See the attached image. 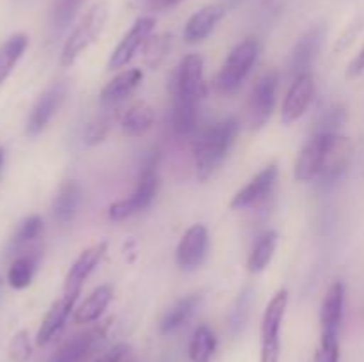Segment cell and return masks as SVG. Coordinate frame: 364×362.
<instances>
[{"label":"cell","mask_w":364,"mask_h":362,"mask_svg":"<svg viewBox=\"0 0 364 362\" xmlns=\"http://www.w3.org/2000/svg\"><path fill=\"white\" fill-rule=\"evenodd\" d=\"M238 135V121L235 117L213 123L203 130L194 141V165L199 180H208L226 160Z\"/></svg>","instance_id":"1"},{"label":"cell","mask_w":364,"mask_h":362,"mask_svg":"<svg viewBox=\"0 0 364 362\" xmlns=\"http://www.w3.org/2000/svg\"><path fill=\"white\" fill-rule=\"evenodd\" d=\"M345 307V286L336 280L329 286L320 309V346L316 350L315 362H338L340 361V334L341 319Z\"/></svg>","instance_id":"2"},{"label":"cell","mask_w":364,"mask_h":362,"mask_svg":"<svg viewBox=\"0 0 364 362\" xmlns=\"http://www.w3.org/2000/svg\"><path fill=\"white\" fill-rule=\"evenodd\" d=\"M156 190H159V155H151L142 167L134 192L127 199H121L109 206V219L121 222L144 212L155 199Z\"/></svg>","instance_id":"3"},{"label":"cell","mask_w":364,"mask_h":362,"mask_svg":"<svg viewBox=\"0 0 364 362\" xmlns=\"http://www.w3.org/2000/svg\"><path fill=\"white\" fill-rule=\"evenodd\" d=\"M259 43L255 38H247L238 43L230 52L228 59L224 60L219 75L215 78V89L219 94L230 96L238 91L242 82L249 75L251 67L258 60Z\"/></svg>","instance_id":"4"},{"label":"cell","mask_w":364,"mask_h":362,"mask_svg":"<svg viewBox=\"0 0 364 362\" xmlns=\"http://www.w3.org/2000/svg\"><path fill=\"white\" fill-rule=\"evenodd\" d=\"M107 16H109V13H107V6L103 2L95 4L82 16V20L78 21V25L71 31L66 43H64L63 52H60V66L71 67L77 62L80 53L100 38L107 23Z\"/></svg>","instance_id":"5"},{"label":"cell","mask_w":364,"mask_h":362,"mask_svg":"<svg viewBox=\"0 0 364 362\" xmlns=\"http://www.w3.org/2000/svg\"><path fill=\"white\" fill-rule=\"evenodd\" d=\"M288 307V291L279 290L267 305L262 319V348L259 362H279L281 341L279 330Z\"/></svg>","instance_id":"6"},{"label":"cell","mask_w":364,"mask_h":362,"mask_svg":"<svg viewBox=\"0 0 364 362\" xmlns=\"http://www.w3.org/2000/svg\"><path fill=\"white\" fill-rule=\"evenodd\" d=\"M171 91L173 94L187 96L198 102L208 94V85L205 80V60L199 53H188L180 60Z\"/></svg>","instance_id":"7"},{"label":"cell","mask_w":364,"mask_h":362,"mask_svg":"<svg viewBox=\"0 0 364 362\" xmlns=\"http://www.w3.org/2000/svg\"><path fill=\"white\" fill-rule=\"evenodd\" d=\"M354 155V144L348 137L341 133H329L323 149L322 169H320V183H334L347 172Z\"/></svg>","instance_id":"8"},{"label":"cell","mask_w":364,"mask_h":362,"mask_svg":"<svg viewBox=\"0 0 364 362\" xmlns=\"http://www.w3.org/2000/svg\"><path fill=\"white\" fill-rule=\"evenodd\" d=\"M277 85H279V73L276 70L267 71L256 82L251 103H249V117H251L252 128L265 126L267 121L272 116L274 106H276Z\"/></svg>","instance_id":"9"},{"label":"cell","mask_w":364,"mask_h":362,"mask_svg":"<svg viewBox=\"0 0 364 362\" xmlns=\"http://www.w3.org/2000/svg\"><path fill=\"white\" fill-rule=\"evenodd\" d=\"M64 96H66V84L64 82H55V84H52L41 92V96H39L38 102L32 106L31 114H28L27 124H25V133L28 137H38L39 133H43V130L48 126L53 114L57 112V109L63 103Z\"/></svg>","instance_id":"10"},{"label":"cell","mask_w":364,"mask_h":362,"mask_svg":"<svg viewBox=\"0 0 364 362\" xmlns=\"http://www.w3.org/2000/svg\"><path fill=\"white\" fill-rule=\"evenodd\" d=\"M153 28H155V18L142 16L139 18V20H135V23L132 25L130 31L123 35L119 45H117L116 48H114V52L110 53L109 64H107L109 70H121V67L127 66V64L134 59L137 50L141 48V46H144V43L148 41Z\"/></svg>","instance_id":"11"},{"label":"cell","mask_w":364,"mask_h":362,"mask_svg":"<svg viewBox=\"0 0 364 362\" xmlns=\"http://www.w3.org/2000/svg\"><path fill=\"white\" fill-rule=\"evenodd\" d=\"M277 174H279V169H277L276 163H269L267 167H263L244 188L237 192L231 199L230 206L233 209H245L252 208V206H258L259 202L265 201L270 194H272L274 187H276Z\"/></svg>","instance_id":"12"},{"label":"cell","mask_w":364,"mask_h":362,"mask_svg":"<svg viewBox=\"0 0 364 362\" xmlns=\"http://www.w3.org/2000/svg\"><path fill=\"white\" fill-rule=\"evenodd\" d=\"M313 96H315V80L311 73L294 78L281 106V123L291 124L301 119L308 110L309 103L313 102Z\"/></svg>","instance_id":"13"},{"label":"cell","mask_w":364,"mask_h":362,"mask_svg":"<svg viewBox=\"0 0 364 362\" xmlns=\"http://www.w3.org/2000/svg\"><path fill=\"white\" fill-rule=\"evenodd\" d=\"M323 39H326V28L323 25L309 28L306 34L301 35L294 46V52L290 57V73L291 78H297L301 75L309 73V67L313 66L315 59L322 50Z\"/></svg>","instance_id":"14"},{"label":"cell","mask_w":364,"mask_h":362,"mask_svg":"<svg viewBox=\"0 0 364 362\" xmlns=\"http://www.w3.org/2000/svg\"><path fill=\"white\" fill-rule=\"evenodd\" d=\"M208 252V229L203 224L188 227L176 248V263L183 270H196L203 265Z\"/></svg>","instance_id":"15"},{"label":"cell","mask_w":364,"mask_h":362,"mask_svg":"<svg viewBox=\"0 0 364 362\" xmlns=\"http://www.w3.org/2000/svg\"><path fill=\"white\" fill-rule=\"evenodd\" d=\"M77 298L78 295L63 293L50 305L48 312L45 314L41 327L38 330V336H36V344L38 346H46L50 341H53L59 336V332L64 329L70 314L75 311V302H77Z\"/></svg>","instance_id":"16"},{"label":"cell","mask_w":364,"mask_h":362,"mask_svg":"<svg viewBox=\"0 0 364 362\" xmlns=\"http://www.w3.org/2000/svg\"><path fill=\"white\" fill-rule=\"evenodd\" d=\"M107 252L105 241H98V243L91 245L85 251L80 252L75 263L71 265L70 272H68L66 279H64V291L63 293H73L80 295L82 286L87 280V277L95 272L96 266L102 263L103 256Z\"/></svg>","instance_id":"17"},{"label":"cell","mask_w":364,"mask_h":362,"mask_svg":"<svg viewBox=\"0 0 364 362\" xmlns=\"http://www.w3.org/2000/svg\"><path fill=\"white\" fill-rule=\"evenodd\" d=\"M327 135L329 133H313L308 144L302 148L301 155H299L297 162H295V181H299V183H309V181L318 180Z\"/></svg>","instance_id":"18"},{"label":"cell","mask_w":364,"mask_h":362,"mask_svg":"<svg viewBox=\"0 0 364 362\" xmlns=\"http://www.w3.org/2000/svg\"><path fill=\"white\" fill-rule=\"evenodd\" d=\"M226 14V7L220 4H210V6L201 7L196 11L191 18H188L187 25H185L183 38L185 41L194 45V43H201L215 31L219 21L223 20Z\"/></svg>","instance_id":"19"},{"label":"cell","mask_w":364,"mask_h":362,"mask_svg":"<svg viewBox=\"0 0 364 362\" xmlns=\"http://www.w3.org/2000/svg\"><path fill=\"white\" fill-rule=\"evenodd\" d=\"M103 334H105V329H103V327H96V329L85 330V332L78 334L73 339L68 341V343L53 355L50 362H82L89 353H91L92 348L100 343V339H103Z\"/></svg>","instance_id":"20"},{"label":"cell","mask_w":364,"mask_h":362,"mask_svg":"<svg viewBox=\"0 0 364 362\" xmlns=\"http://www.w3.org/2000/svg\"><path fill=\"white\" fill-rule=\"evenodd\" d=\"M142 71L139 67H132V70L121 71L110 82H107L105 87L102 89V94H100V99H102L103 105H116V103L127 99L135 89L141 85L142 82Z\"/></svg>","instance_id":"21"},{"label":"cell","mask_w":364,"mask_h":362,"mask_svg":"<svg viewBox=\"0 0 364 362\" xmlns=\"http://www.w3.org/2000/svg\"><path fill=\"white\" fill-rule=\"evenodd\" d=\"M199 102L187 96L173 94V131L176 137L187 138L198 128Z\"/></svg>","instance_id":"22"},{"label":"cell","mask_w":364,"mask_h":362,"mask_svg":"<svg viewBox=\"0 0 364 362\" xmlns=\"http://www.w3.org/2000/svg\"><path fill=\"white\" fill-rule=\"evenodd\" d=\"M82 202V188L77 181L70 180L60 185L55 199L52 202L53 219L59 224H70L78 212Z\"/></svg>","instance_id":"23"},{"label":"cell","mask_w":364,"mask_h":362,"mask_svg":"<svg viewBox=\"0 0 364 362\" xmlns=\"http://www.w3.org/2000/svg\"><path fill=\"white\" fill-rule=\"evenodd\" d=\"M114 290L110 284H102V286L96 287L73 312V319L78 325H85V323H92L96 319L102 318V314L105 312V309L109 307V304L112 302Z\"/></svg>","instance_id":"24"},{"label":"cell","mask_w":364,"mask_h":362,"mask_svg":"<svg viewBox=\"0 0 364 362\" xmlns=\"http://www.w3.org/2000/svg\"><path fill=\"white\" fill-rule=\"evenodd\" d=\"M28 46V35L25 32H16L0 45V87L13 73L14 66Z\"/></svg>","instance_id":"25"},{"label":"cell","mask_w":364,"mask_h":362,"mask_svg":"<svg viewBox=\"0 0 364 362\" xmlns=\"http://www.w3.org/2000/svg\"><path fill=\"white\" fill-rule=\"evenodd\" d=\"M155 123V110L148 103L141 102L132 105L121 117V130L130 137H139L146 133Z\"/></svg>","instance_id":"26"},{"label":"cell","mask_w":364,"mask_h":362,"mask_svg":"<svg viewBox=\"0 0 364 362\" xmlns=\"http://www.w3.org/2000/svg\"><path fill=\"white\" fill-rule=\"evenodd\" d=\"M39 254L38 252H27L21 254L11 263L9 270H7V283L14 290H25L31 286L32 279H34L36 268H38Z\"/></svg>","instance_id":"27"},{"label":"cell","mask_w":364,"mask_h":362,"mask_svg":"<svg viewBox=\"0 0 364 362\" xmlns=\"http://www.w3.org/2000/svg\"><path fill=\"white\" fill-rule=\"evenodd\" d=\"M199 302H201V295H196V293L178 300L176 304L166 312L162 322H160V330H162V334H171L174 332V330L180 329V327L183 325L192 314H194Z\"/></svg>","instance_id":"28"},{"label":"cell","mask_w":364,"mask_h":362,"mask_svg":"<svg viewBox=\"0 0 364 362\" xmlns=\"http://www.w3.org/2000/svg\"><path fill=\"white\" fill-rule=\"evenodd\" d=\"M277 245V234L276 231H265L262 236L258 238V241L252 247L251 254L247 259V270L251 273H259L270 265L274 258V252H276Z\"/></svg>","instance_id":"29"},{"label":"cell","mask_w":364,"mask_h":362,"mask_svg":"<svg viewBox=\"0 0 364 362\" xmlns=\"http://www.w3.org/2000/svg\"><path fill=\"white\" fill-rule=\"evenodd\" d=\"M217 339L212 329L206 325H199L192 334L191 344H188V357L191 362H212L215 355Z\"/></svg>","instance_id":"30"},{"label":"cell","mask_w":364,"mask_h":362,"mask_svg":"<svg viewBox=\"0 0 364 362\" xmlns=\"http://www.w3.org/2000/svg\"><path fill=\"white\" fill-rule=\"evenodd\" d=\"M85 2L87 0H53L52 11H50V20L53 27L59 31L70 27Z\"/></svg>","instance_id":"31"},{"label":"cell","mask_w":364,"mask_h":362,"mask_svg":"<svg viewBox=\"0 0 364 362\" xmlns=\"http://www.w3.org/2000/svg\"><path fill=\"white\" fill-rule=\"evenodd\" d=\"M43 229H45V224H43V219L38 215H32L28 219H25L23 222L18 226L16 233H14L13 240H11V247L13 248H23L27 245H31L32 241L38 240L43 234Z\"/></svg>","instance_id":"32"},{"label":"cell","mask_w":364,"mask_h":362,"mask_svg":"<svg viewBox=\"0 0 364 362\" xmlns=\"http://www.w3.org/2000/svg\"><path fill=\"white\" fill-rule=\"evenodd\" d=\"M345 121H347V110L341 105H334L322 114L313 133H338Z\"/></svg>","instance_id":"33"},{"label":"cell","mask_w":364,"mask_h":362,"mask_svg":"<svg viewBox=\"0 0 364 362\" xmlns=\"http://www.w3.org/2000/svg\"><path fill=\"white\" fill-rule=\"evenodd\" d=\"M110 128H112V117L110 116H100L95 121L87 124L84 133V142L87 146H96L103 142L109 135Z\"/></svg>","instance_id":"34"},{"label":"cell","mask_w":364,"mask_h":362,"mask_svg":"<svg viewBox=\"0 0 364 362\" xmlns=\"http://www.w3.org/2000/svg\"><path fill=\"white\" fill-rule=\"evenodd\" d=\"M169 50V38L167 35H155L144 43V59L151 67H156L160 60L166 57Z\"/></svg>","instance_id":"35"},{"label":"cell","mask_w":364,"mask_h":362,"mask_svg":"<svg viewBox=\"0 0 364 362\" xmlns=\"http://www.w3.org/2000/svg\"><path fill=\"white\" fill-rule=\"evenodd\" d=\"M32 355V343L31 337H28L27 330H21L16 336L13 337L9 344V357L14 362H25L28 361Z\"/></svg>","instance_id":"36"},{"label":"cell","mask_w":364,"mask_h":362,"mask_svg":"<svg viewBox=\"0 0 364 362\" xmlns=\"http://www.w3.org/2000/svg\"><path fill=\"white\" fill-rule=\"evenodd\" d=\"M249 304H251V290H249V287H245V290L238 295L237 305H235L233 314H231V325H233L235 329H238V327L244 325L245 316H247V312H249Z\"/></svg>","instance_id":"37"},{"label":"cell","mask_w":364,"mask_h":362,"mask_svg":"<svg viewBox=\"0 0 364 362\" xmlns=\"http://www.w3.org/2000/svg\"><path fill=\"white\" fill-rule=\"evenodd\" d=\"M127 355H128L127 344H116V346L110 348L109 351H105L102 357L96 358L95 362H123Z\"/></svg>","instance_id":"38"},{"label":"cell","mask_w":364,"mask_h":362,"mask_svg":"<svg viewBox=\"0 0 364 362\" xmlns=\"http://www.w3.org/2000/svg\"><path fill=\"white\" fill-rule=\"evenodd\" d=\"M364 73V46L358 52V55L350 60L347 67V77L348 78H358Z\"/></svg>","instance_id":"39"},{"label":"cell","mask_w":364,"mask_h":362,"mask_svg":"<svg viewBox=\"0 0 364 362\" xmlns=\"http://www.w3.org/2000/svg\"><path fill=\"white\" fill-rule=\"evenodd\" d=\"M181 0H148V7L151 11H164L174 7L176 4H180Z\"/></svg>","instance_id":"40"},{"label":"cell","mask_w":364,"mask_h":362,"mask_svg":"<svg viewBox=\"0 0 364 362\" xmlns=\"http://www.w3.org/2000/svg\"><path fill=\"white\" fill-rule=\"evenodd\" d=\"M4 160H6V151H4V148H0V170L4 167Z\"/></svg>","instance_id":"41"}]
</instances>
